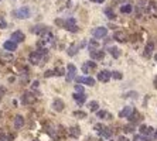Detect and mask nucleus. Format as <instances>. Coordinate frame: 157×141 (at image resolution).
<instances>
[{
  "label": "nucleus",
  "instance_id": "20",
  "mask_svg": "<svg viewBox=\"0 0 157 141\" xmlns=\"http://www.w3.org/2000/svg\"><path fill=\"white\" fill-rule=\"evenodd\" d=\"M132 112H133V107H132V106H126L123 110L119 112V117H122V119H123V117H129Z\"/></svg>",
  "mask_w": 157,
  "mask_h": 141
},
{
  "label": "nucleus",
  "instance_id": "40",
  "mask_svg": "<svg viewBox=\"0 0 157 141\" xmlns=\"http://www.w3.org/2000/svg\"><path fill=\"white\" fill-rule=\"evenodd\" d=\"M102 127H103V126H102V124H95V130H96V131H101V130H102Z\"/></svg>",
  "mask_w": 157,
  "mask_h": 141
},
{
  "label": "nucleus",
  "instance_id": "49",
  "mask_svg": "<svg viewBox=\"0 0 157 141\" xmlns=\"http://www.w3.org/2000/svg\"><path fill=\"white\" fill-rule=\"evenodd\" d=\"M92 1H96V0H92Z\"/></svg>",
  "mask_w": 157,
  "mask_h": 141
},
{
  "label": "nucleus",
  "instance_id": "18",
  "mask_svg": "<svg viewBox=\"0 0 157 141\" xmlns=\"http://www.w3.org/2000/svg\"><path fill=\"white\" fill-rule=\"evenodd\" d=\"M113 38L116 40V41H119V42H124V41H127V37H126V34L122 31H116L115 34H113Z\"/></svg>",
  "mask_w": 157,
  "mask_h": 141
},
{
  "label": "nucleus",
  "instance_id": "32",
  "mask_svg": "<svg viewBox=\"0 0 157 141\" xmlns=\"http://www.w3.org/2000/svg\"><path fill=\"white\" fill-rule=\"evenodd\" d=\"M111 73H112V76L115 78V79H122V78H123V75H122L119 70H113V72H111Z\"/></svg>",
  "mask_w": 157,
  "mask_h": 141
},
{
  "label": "nucleus",
  "instance_id": "42",
  "mask_svg": "<svg viewBox=\"0 0 157 141\" xmlns=\"http://www.w3.org/2000/svg\"><path fill=\"white\" fill-rule=\"evenodd\" d=\"M119 141H129V140H127L126 137H120V138H119Z\"/></svg>",
  "mask_w": 157,
  "mask_h": 141
},
{
  "label": "nucleus",
  "instance_id": "4",
  "mask_svg": "<svg viewBox=\"0 0 157 141\" xmlns=\"http://www.w3.org/2000/svg\"><path fill=\"white\" fill-rule=\"evenodd\" d=\"M89 57L95 61H99V59H103L105 57V52L101 51L99 48H93V50H89Z\"/></svg>",
  "mask_w": 157,
  "mask_h": 141
},
{
  "label": "nucleus",
  "instance_id": "46",
  "mask_svg": "<svg viewBox=\"0 0 157 141\" xmlns=\"http://www.w3.org/2000/svg\"><path fill=\"white\" fill-rule=\"evenodd\" d=\"M115 1H119V3H122V1H123V0H115Z\"/></svg>",
  "mask_w": 157,
  "mask_h": 141
},
{
  "label": "nucleus",
  "instance_id": "12",
  "mask_svg": "<svg viewBox=\"0 0 157 141\" xmlns=\"http://www.w3.org/2000/svg\"><path fill=\"white\" fill-rule=\"evenodd\" d=\"M72 97H74V100L78 103V104H84L86 100V96L84 95V92H77V93L72 95Z\"/></svg>",
  "mask_w": 157,
  "mask_h": 141
},
{
  "label": "nucleus",
  "instance_id": "2",
  "mask_svg": "<svg viewBox=\"0 0 157 141\" xmlns=\"http://www.w3.org/2000/svg\"><path fill=\"white\" fill-rule=\"evenodd\" d=\"M64 28L65 30H68V31L71 32H77L78 31V26H77V21H75V19H68L65 20V24H64Z\"/></svg>",
  "mask_w": 157,
  "mask_h": 141
},
{
  "label": "nucleus",
  "instance_id": "50",
  "mask_svg": "<svg viewBox=\"0 0 157 141\" xmlns=\"http://www.w3.org/2000/svg\"><path fill=\"white\" fill-rule=\"evenodd\" d=\"M0 1H1V0H0Z\"/></svg>",
  "mask_w": 157,
  "mask_h": 141
},
{
  "label": "nucleus",
  "instance_id": "21",
  "mask_svg": "<svg viewBox=\"0 0 157 141\" xmlns=\"http://www.w3.org/2000/svg\"><path fill=\"white\" fill-rule=\"evenodd\" d=\"M67 134L69 135V137H74V138H78V137H79V134H81V131H79V128H78V127H71V128H68Z\"/></svg>",
  "mask_w": 157,
  "mask_h": 141
},
{
  "label": "nucleus",
  "instance_id": "27",
  "mask_svg": "<svg viewBox=\"0 0 157 141\" xmlns=\"http://www.w3.org/2000/svg\"><path fill=\"white\" fill-rule=\"evenodd\" d=\"M109 54H111L113 58H119L120 57V50L119 48H116V47H109Z\"/></svg>",
  "mask_w": 157,
  "mask_h": 141
},
{
  "label": "nucleus",
  "instance_id": "6",
  "mask_svg": "<svg viewBox=\"0 0 157 141\" xmlns=\"http://www.w3.org/2000/svg\"><path fill=\"white\" fill-rule=\"evenodd\" d=\"M92 34H93L95 38H103V37L108 35V28L106 27H96Z\"/></svg>",
  "mask_w": 157,
  "mask_h": 141
},
{
  "label": "nucleus",
  "instance_id": "47",
  "mask_svg": "<svg viewBox=\"0 0 157 141\" xmlns=\"http://www.w3.org/2000/svg\"><path fill=\"white\" fill-rule=\"evenodd\" d=\"M154 59H156V62H157V54H156V55H154Z\"/></svg>",
  "mask_w": 157,
  "mask_h": 141
},
{
  "label": "nucleus",
  "instance_id": "14",
  "mask_svg": "<svg viewBox=\"0 0 157 141\" xmlns=\"http://www.w3.org/2000/svg\"><path fill=\"white\" fill-rule=\"evenodd\" d=\"M3 47H4V50H6V51L13 52V51L17 50V42L13 41V40H10V41H6V42L3 44Z\"/></svg>",
  "mask_w": 157,
  "mask_h": 141
},
{
  "label": "nucleus",
  "instance_id": "48",
  "mask_svg": "<svg viewBox=\"0 0 157 141\" xmlns=\"http://www.w3.org/2000/svg\"><path fill=\"white\" fill-rule=\"evenodd\" d=\"M33 141H38V140H33Z\"/></svg>",
  "mask_w": 157,
  "mask_h": 141
},
{
  "label": "nucleus",
  "instance_id": "3",
  "mask_svg": "<svg viewBox=\"0 0 157 141\" xmlns=\"http://www.w3.org/2000/svg\"><path fill=\"white\" fill-rule=\"evenodd\" d=\"M43 57H44V55H43V54H41V52L37 50V51H34V52H31V54H30L28 59H30V62H31L33 65H38L40 62H41Z\"/></svg>",
  "mask_w": 157,
  "mask_h": 141
},
{
  "label": "nucleus",
  "instance_id": "45",
  "mask_svg": "<svg viewBox=\"0 0 157 141\" xmlns=\"http://www.w3.org/2000/svg\"><path fill=\"white\" fill-rule=\"evenodd\" d=\"M96 1H98V3H103L105 0H96Z\"/></svg>",
  "mask_w": 157,
  "mask_h": 141
},
{
  "label": "nucleus",
  "instance_id": "26",
  "mask_svg": "<svg viewBox=\"0 0 157 141\" xmlns=\"http://www.w3.org/2000/svg\"><path fill=\"white\" fill-rule=\"evenodd\" d=\"M99 134L102 135V137H105V138H109V137H111L112 135V130L111 128H108V127H102V130H101V131H99Z\"/></svg>",
  "mask_w": 157,
  "mask_h": 141
},
{
  "label": "nucleus",
  "instance_id": "22",
  "mask_svg": "<svg viewBox=\"0 0 157 141\" xmlns=\"http://www.w3.org/2000/svg\"><path fill=\"white\" fill-rule=\"evenodd\" d=\"M0 59H3L4 62H12L14 59V57L12 52H1V54H0Z\"/></svg>",
  "mask_w": 157,
  "mask_h": 141
},
{
  "label": "nucleus",
  "instance_id": "35",
  "mask_svg": "<svg viewBox=\"0 0 157 141\" xmlns=\"http://www.w3.org/2000/svg\"><path fill=\"white\" fill-rule=\"evenodd\" d=\"M103 117H108V119H111V114H108L106 112H98V119H103Z\"/></svg>",
  "mask_w": 157,
  "mask_h": 141
},
{
  "label": "nucleus",
  "instance_id": "33",
  "mask_svg": "<svg viewBox=\"0 0 157 141\" xmlns=\"http://www.w3.org/2000/svg\"><path fill=\"white\" fill-rule=\"evenodd\" d=\"M74 114L77 116V117H79V119H85V117H86V113H85V112H82V110H78V112H75Z\"/></svg>",
  "mask_w": 157,
  "mask_h": 141
},
{
  "label": "nucleus",
  "instance_id": "17",
  "mask_svg": "<svg viewBox=\"0 0 157 141\" xmlns=\"http://www.w3.org/2000/svg\"><path fill=\"white\" fill-rule=\"evenodd\" d=\"M153 50H154V44L153 42H147L146 44V47H144V57L146 58H150L151 54H153Z\"/></svg>",
  "mask_w": 157,
  "mask_h": 141
},
{
  "label": "nucleus",
  "instance_id": "29",
  "mask_svg": "<svg viewBox=\"0 0 157 141\" xmlns=\"http://www.w3.org/2000/svg\"><path fill=\"white\" fill-rule=\"evenodd\" d=\"M88 107H89V110H91V112H96V110H98V107H99V103L95 102V100H93V102H89Z\"/></svg>",
  "mask_w": 157,
  "mask_h": 141
},
{
  "label": "nucleus",
  "instance_id": "15",
  "mask_svg": "<svg viewBox=\"0 0 157 141\" xmlns=\"http://www.w3.org/2000/svg\"><path fill=\"white\" fill-rule=\"evenodd\" d=\"M95 69H96V64H95V62H91V61H89V62H85V64L82 65V72H84V73H89L91 70H95Z\"/></svg>",
  "mask_w": 157,
  "mask_h": 141
},
{
  "label": "nucleus",
  "instance_id": "1",
  "mask_svg": "<svg viewBox=\"0 0 157 141\" xmlns=\"http://www.w3.org/2000/svg\"><path fill=\"white\" fill-rule=\"evenodd\" d=\"M14 16H16L17 19H28V17L31 16V12H30V9L27 6H23V7H20L19 10L14 12Z\"/></svg>",
  "mask_w": 157,
  "mask_h": 141
},
{
  "label": "nucleus",
  "instance_id": "31",
  "mask_svg": "<svg viewBox=\"0 0 157 141\" xmlns=\"http://www.w3.org/2000/svg\"><path fill=\"white\" fill-rule=\"evenodd\" d=\"M54 75L55 76H62V75H65V69L64 68H58V69L54 70Z\"/></svg>",
  "mask_w": 157,
  "mask_h": 141
},
{
  "label": "nucleus",
  "instance_id": "8",
  "mask_svg": "<svg viewBox=\"0 0 157 141\" xmlns=\"http://www.w3.org/2000/svg\"><path fill=\"white\" fill-rule=\"evenodd\" d=\"M75 79H77L78 83H85V85H89V86L95 85V79L91 76H75Z\"/></svg>",
  "mask_w": 157,
  "mask_h": 141
},
{
  "label": "nucleus",
  "instance_id": "44",
  "mask_svg": "<svg viewBox=\"0 0 157 141\" xmlns=\"http://www.w3.org/2000/svg\"><path fill=\"white\" fill-rule=\"evenodd\" d=\"M154 138H156V140H157V130H156V131H154Z\"/></svg>",
  "mask_w": 157,
  "mask_h": 141
},
{
  "label": "nucleus",
  "instance_id": "7",
  "mask_svg": "<svg viewBox=\"0 0 157 141\" xmlns=\"http://www.w3.org/2000/svg\"><path fill=\"white\" fill-rule=\"evenodd\" d=\"M67 82H71L72 79H75L77 76V68H75V65L69 64L68 65V68H67Z\"/></svg>",
  "mask_w": 157,
  "mask_h": 141
},
{
  "label": "nucleus",
  "instance_id": "34",
  "mask_svg": "<svg viewBox=\"0 0 157 141\" xmlns=\"http://www.w3.org/2000/svg\"><path fill=\"white\" fill-rule=\"evenodd\" d=\"M133 128H135V124H133V123H130L129 126H124L123 130L126 131V133H132V131H133Z\"/></svg>",
  "mask_w": 157,
  "mask_h": 141
},
{
  "label": "nucleus",
  "instance_id": "19",
  "mask_svg": "<svg viewBox=\"0 0 157 141\" xmlns=\"http://www.w3.org/2000/svg\"><path fill=\"white\" fill-rule=\"evenodd\" d=\"M151 133H153V127L146 126V124H142V126H140V134L142 135H150Z\"/></svg>",
  "mask_w": 157,
  "mask_h": 141
},
{
  "label": "nucleus",
  "instance_id": "25",
  "mask_svg": "<svg viewBox=\"0 0 157 141\" xmlns=\"http://www.w3.org/2000/svg\"><path fill=\"white\" fill-rule=\"evenodd\" d=\"M78 50H79V45L78 44H72L71 47L68 48V51H67V52H68V55H69V57H74V55L78 52Z\"/></svg>",
  "mask_w": 157,
  "mask_h": 141
},
{
  "label": "nucleus",
  "instance_id": "23",
  "mask_svg": "<svg viewBox=\"0 0 157 141\" xmlns=\"http://www.w3.org/2000/svg\"><path fill=\"white\" fill-rule=\"evenodd\" d=\"M24 126V119H23V116H16V119H14V127L17 128H21Z\"/></svg>",
  "mask_w": 157,
  "mask_h": 141
},
{
  "label": "nucleus",
  "instance_id": "9",
  "mask_svg": "<svg viewBox=\"0 0 157 141\" xmlns=\"http://www.w3.org/2000/svg\"><path fill=\"white\" fill-rule=\"evenodd\" d=\"M112 78V73L109 72V70H106V69H103V70H101L98 73V81H101V82H109V79Z\"/></svg>",
  "mask_w": 157,
  "mask_h": 141
},
{
  "label": "nucleus",
  "instance_id": "10",
  "mask_svg": "<svg viewBox=\"0 0 157 141\" xmlns=\"http://www.w3.org/2000/svg\"><path fill=\"white\" fill-rule=\"evenodd\" d=\"M127 119H129V122L133 123V124H139V123L142 122V114H140L139 112H135V110H133Z\"/></svg>",
  "mask_w": 157,
  "mask_h": 141
},
{
  "label": "nucleus",
  "instance_id": "36",
  "mask_svg": "<svg viewBox=\"0 0 157 141\" xmlns=\"http://www.w3.org/2000/svg\"><path fill=\"white\" fill-rule=\"evenodd\" d=\"M7 27V23L4 19H0V30H3V28H6Z\"/></svg>",
  "mask_w": 157,
  "mask_h": 141
},
{
  "label": "nucleus",
  "instance_id": "28",
  "mask_svg": "<svg viewBox=\"0 0 157 141\" xmlns=\"http://www.w3.org/2000/svg\"><path fill=\"white\" fill-rule=\"evenodd\" d=\"M120 12L123 14H129L133 12V6L132 4H123V6H120Z\"/></svg>",
  "mask_w": 157,
  "mask_h": 141
},
{
  "label": "nucleus",
  "instance_id": "30",
  "mask_svg": "<svg viewBox=\"0 0 157 141\" xmlns=\"http://www.w3.org/2000/svg\"><path fill=\"white\" fill-rule=\"evenodd\" d=\"M14 135H10V134H0V141H13Z\"/></svg>",
  "mask_w": 157,
  "mask_h": 141
},
{
  "label": "nucleus",
  "instance_id": "13",
  "mask_svg": "<svg viewBox=\"0 0 157 141\" xmlns=\"http://www.w3.org/2000/svg\"><path fill=\"white\" fill-rule=\"evenodd\" d=\"M48 31V27L47 26H41V24H38V26H35L31 28V32H34V34H37V35H43L44 32Z\"/></svg>",
  "mask_w": 157,
  "mask_h": 141
},
{
  "label": "nucleus",
  "instance_id": "24",
  "mask_svg": "<svg viewBox=\"0 0 157 141\" xmlns=\"http://www.w3.org/2000/svg\"><path fill=\"white\" fill-rule=\"evenodd\" d=\"M105 14H106V17H108L109 20L116 19V14H115V12H113L112 7H106V9H105Z\"/></svg>",
  "mask_w": 157,
  "mask_h": 141
},
{
  "label": "nucleus",
  "instance_id": "39",
  "mask_svg": "<svg viewBox=\"0 0 157 141\" xmlns=\"http://www.w3.org/2000/svg\"><path fill=\"white\" fill-rule=\"evenodd\" d=\"M75 90L77 92H84V86L82 85H75Z\"/></svg>",
  "mask_w": 157,
  "mask_h": 141
},
{
  "label": "nucleus",
  "instance_id": "5",
  "mask_svg": "<svg viewBox=\"0 0 157 141\" xmlns=\"http://www.w3.org/2000/svg\"><path fill=\"white\" fill-rule=\"evenodd\" d=\"M21 102L24 103V104H33L35 102V96H34V93L31 92H26V93H23V96H21Z\"/></svg>",
  "mask_w": 157,
  "mask_h": 141
},
{
  "label": "nucleus",
  "instance_id": "43",
  "mask_svg": "<svg viewBox=\"0 0 157 141\" xmlns=\"http://www.w3.org/2000/svg\"><path fill=\"white\" fill-rule=\"evenodd\" d=\"M3 93H4V89H0V99H1V96H3Z\"/></svg>",
  "mask_w": 157,
  "mask_h": 141
},
{
  "label": "nucleus",
  "instance_id": "38",
  "mask_svg": "<svg viewBox=\"0 0 157 141\" xmlns=\"http://www.w3.org/2000/svg\"><path fill=\"white\" fill-rule=\"evenodd\" d=\"M44 76H46V78L54 76V70H46V73H44Z\"/></svg>",
  "mask_w": 157,
  "mask_h": 141
},
{
  "label": "nucleus",
  "instance_id": "37",
  "mask_svg": "<svg viewBox=\"0 0 157 141\" xmlns=\"http://www.w3.org/2000/svg\"><path fill=\"white\" fill-rule=\"evenodd\" d=\"M55 24H57V26H59V27H64L65 21H64V20H61V19H57V20H55Z\"/></svg>",
  "mask_w": 157,
  "mask_h": 141
},
{
  "label": "nucleus",
  "instance_id": "41",
  "mask_svg": "<svg viewBox=\"0 0 157 141\" xmlns=\"http://www.w3.org/2000/svg\"><path fill=\"white\" fill-rule=\"evenodd\" d=\"M38 86V81H34L33 82V88H37Z\"/></svg>",
  "mask_w": 157,
  "mask_h": 141
},
{
  "label": "nucleus",
  "instance_id": "16",
  "mask_svg": "<svg viewBox=\"0 0 157 141\" xmlns=\"http://www.w3.org/2000/svg\"><path fill=\"white\" fill-rule=\"evenodd\" d=\"M64 107H65V104H64V102H62L61 99H55V100L52 102V109L55 110V112H62Z\"/></svg>",
  "mask_w": 157,
  "mask_h": 141
},
{
  "label": "nucleus",
  "instance_id": "11",
  "mask_svg": "<svg viewBox=\"0 0 157 141\" xmlns=\"http://www.w3.org/2000/svg\"><path fill=\"white\" fill-rule=\"evenodd\" d=\"M10 38L13 40V41H16V42H23L26 40V35H24L23 31H14V32H12V37Z\"/></svg>",
  "mask_w": 157,
  "mask_h": 141
}]
</instances>
